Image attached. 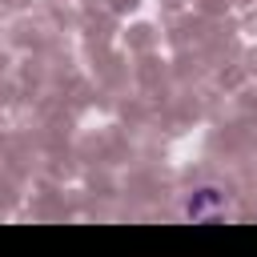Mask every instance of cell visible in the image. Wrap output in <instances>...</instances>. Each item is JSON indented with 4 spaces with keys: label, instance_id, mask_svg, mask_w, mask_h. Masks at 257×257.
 <instances>
[{
    "label": "cell",
    "instance_id": "1",
    "mask_svg": "<svg viewBox=\"0 0 257 257\" xmlns=\"http://www.w3.org/2000/svg\"><path fill=\"white\" fill-rule=\"evenodd\" d=\"M185 213H189L193 221H209V217L225 213V193H221V189H197V193L189 197Z\"/></svg>",
    "mask_w": 257,
    "mask_h": 257
}]
</instances>
